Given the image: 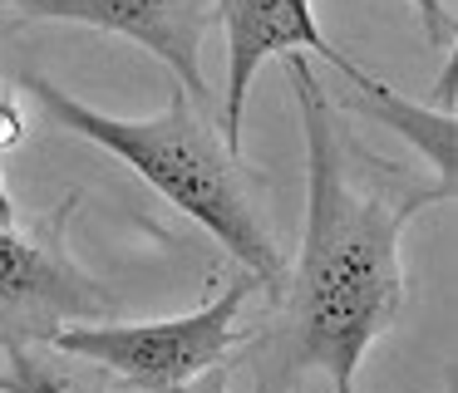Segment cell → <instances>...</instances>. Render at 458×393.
<instances>
[{"instance_id": "4", "label": "cell", "mask_w": 458, "mask_h": 393, "mask_svg": "<svg viewBox=\"0 0 458 393\" xmlns=\"http://www.w3.org/2000/svg\"><path fill=\"white\" fill-rule=\"evenodd\" d=\"M74 196L60 206L50 231L30 236L0 226V349L25 339H50L64 324L114 314V295L80 271L64 251V222Z\"/></svg>"}, {"instance_id": "3", "label": "cell", "mask_w": 458, "mask_h": 393, "mask_svg": "<svg viewBox=\"0 0 458 393\" xmlns=\"http://www.w3.org/2000/svg\"><path fill=\"white\" fill-rule=\"evenodd\" d=\"M257 280L247 271L232 285H222L208 305L192 314H173V320H139V324H114V320H84L64 324L50 334L55 349L80 354V359L99 364V369L129 379L133 389H168L192 373L222 364V354L237 344V314L251 300Z\"/></svg>"}, {"instance_id": "6", "label": "cell", "mask_w": 458, "mask_h": 393, "mask_svg": "<svg viewBox=\"0 0 458 393\" xmlns=\"http://www.w3.org/2000/svg\"><path fill=\"white\" fill-rule=\"evenodd\" d=\"M212 15L227 29V94H222V143L242 153V118H247V94L257 69L271 54L306 49L326 64L345 69L350 54L320 35V20L310 0H212Z\"/></svg>"}, {"instance_id": "2", "label": "cell", "mask_w": 458, "mask_h": 393, "mask_svg": "<svg viewBox=\"0 0 458 393\" xmlns=\"http://www.w3.org/2000/svg\"><path fill=\"white\" fill-rule=\"evenodd\" d=\"M21 84L30 88V98L45 108L55 128L89 138L123 167H133L163 202L178 206L188 222H198L257 285L267 290L286 285L291 265L257 206L251 172L237 163L242 153L222 143V133L188 104V94L173 88L168 108L153 118H114L45 74H21Z\"/></svg>"}, {"instance_id": "5", "label": "cell", "mask_w": 458, "mask_h": 393, "mask_svg": "<svg viewBox=\"0 0 458 393\" xmlns=\"http://www.w3.org/2000/svg\"><path fill=\"white\" fill-rule=\"evenodd\" d=\"M25 20H64L123 35L173 69L182 94L202 104V35L212 25V0H0Z\"/></svg>"}, {"instance_id": "1", "label": "cell", "mask_w": 458, "mask_h": 393, "mask_svg": "<svg viewBox=\"0 0 458 393\" xmlns=\"http://www.w3.org/2000/svg\"><path fill=\"white\" fill-rule=\"evenodd\" d=\"M286 74L306 133V236L296 271H286L291 364L320 369L335 393H355L360 359L404 310L399 236L454 192L355 163L360 147L345 138L335 98L320 88L306 49L286 54Z\"/></svg>"}, {"instance_id": "10", "label": "cell", "mask_w": 458, "mask_h": 393, "mask_svg": "<svg viewBox=\"0 0 458 393\" xmlns=\"http://www.w3.org/2000/svg\"><path fill=\"white\" fill-rule=\"evenodd\" d=\"M153 393H227V369L212 364V369L192 373V379H182V383H168V389H153Z\"/></svg>"}, {"instance_id": "7", "label": "cell", "mask_w": 458, "mask_h": 393, "mask_svg": "<svg viewBox=\"0 0 458 393\" xmlns=\"http://www.w3.org/2000/svg\"><path fill=\"white\" fill-rule=\"evenodd\" d=\"M340 74L350 79L360 108H365V113H375L379 123H389L409 147H419V153L434 163V182H444L448 192H454V182H458V157H454V147H458V123H454V108H424V104H414V98L394 94L389 84L369 79L365 69L355 64V59H350Z\"/></svg>"}, {"instance_id": "9", "label": "cell", "mask_w": 458, "mask_h": 393, "mask_svg": "<svg viewBox=\"0 0 458 393\" xmlns=\"http://www.w3.org/2000/svg\"><path fill=\"white\" fill-rule=\"evenodd\" d=\"M414 10H419V20H424L428 45L444 49V45H448V35H454V20H448V0H414Z\"/></svg>"}, {"instance_id": "8", "label": "cell", "mask_w": 458, "mask_h": 393, "mask_svg": "<svg viewBox=\"0 0 458 393\" xmlns=\"http://www.w3.org/2000/svg\"><path fill=\"white\" fill-rule=\"evenodd\" d=\"M0 393H114L109 369L55 349L50 339L5 344V373Z\"/></svg>"}, {"instance_id": "13", "label": "cell", "mask_w": 458, "mask_h": 393, "mask_svg": "<svg viewBox=\"0 0 458 393\" xmlns=\"http://www.w3.org/2000/svg\"><path fill=\"white\" fill-rule=\"evenodd\" d=\"M409 5H414V0H409Z\"/></svg>"}, {"instance_id": "12", "label": "cell", "mask_w": 458, "mask_h": 393, "mask_svg": "<svg viewBox=\"0 0 458 393\" xmlns=\"http://www.w3.org/2000/svg\"><path fill=\"white\" fill-rule=\"evenodd\" d=\"M0 226H15V202H11V187H5V167H0Z\"/></svg>"}, {"instance_id": "11", "label": "cell", "mask_w": 458, "mask_h": 393, "mask_svg": "<svg viewBox=\"0 0 458 393\" xmlns=\"http://www.w3.org/2000/svg\"><path fill=\"white\" fill-rule=\"evenodd\" d=\"M25 138V123H21V108L11 104V98H0V153L5 147H15Z\"/></svg>"}]
</instances>
